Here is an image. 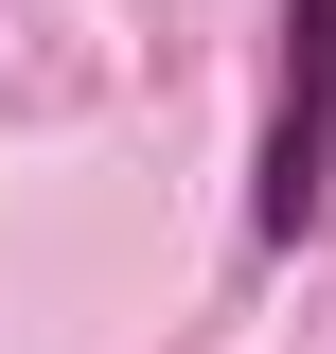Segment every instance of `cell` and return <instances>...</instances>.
<instances>
[{"instance_id": "cell-1", "label": "cell", "mask_w": 336, "mask_h": 354, "mask_svg": "<svg viewBox=\"0 0 336 354\" xmlns=\"http://www.w3.org/2000/svg\"><path fill=\"white\" fill-rule=\"evenodd\" d=\"M336 213V0H283V71H265V160H248V230L301 248Z\"/></svg>"}]
</instances>
